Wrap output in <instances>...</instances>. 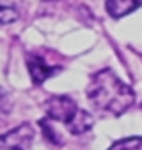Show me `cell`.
Wrapping results in <instances>:
<instances>
[{
  "label": "cell",
  "instance_id": "cell-8",
  "mask_svg": "<svg viewBox=\"0 0 142 150\" xmlns=\"http://www.w3.org/2000/svg\"><path fill=\"white\" fill-rule=\"evenodd\" d=\"M18 11L13 7V6H7V4H0V25H7V23H13L18 20Z\"/></svg>",
  "mask_w": 142,
  "mask_h": 150
},
{
  "label": "cell",
  "instance_id": "cell-7",
  "mask_svg": "<svg viewBox=\"0 0 142 150\" xmlns=\"http://www.w3.org/2000/svg\"><path fill=\"white\" fill-rule=\"evenodd\" d=\"M108 150H142V136H131L115 141Z\"/></svg>",
  "mask_w": 142,
  "mask_h": 150
},
{
  "label": "cell",
  "instance_id": "cell-9",
  "mask_svg": "<svg viewBox=\"0 0 142 150\" xmlns=\"http://www.w3.org/2000/svg\"><path fill=\"white\" fill-rule=\"evenodd\" d=\"M9 111H11V97L0 87V117H6Z\"/></svg>",
  "mask_w": 142,
  "mask_h": 150
},
{
  "label": "cell",
  "instance_id": "cell-5",
  "mask_svg": "<svg viewBox=\"0 0 142 150\" xmlns=\"http://www.w3.org/2000/svg\"><path fill=\"white\" fill-rule=\"evenodd\" d=\"M105 6H107V13L114 20H119L133 13L138 6H142V0H107Z\"/></svg>",
  "mask_w": 142,
  "mask_h": 150
},
{
  "label": "cell",
  "instance_id": "cell-1",
  "mask_svg": "<svg viewBox=\"0 0 142 150\" xmlns=\"http://www.w3.org/2000/svg\"><path fill=\"white\" fill-rule=\"evenodd\" d=\"M87 97L96 110L114 117H121L135 103L131 87L121 81L112 69H101L93 74L87 87Z\"/></svg>",
  "mask_w": 142,
  "mask_h": 150
},
{
  "label": "cell",
  "instance_id": "cell-4",
  "mask_svg": "<svg viewBox=\"0 0 142 150\" xmlns=\"http://www.w3.org/2000/svg\"><path fill=\"white\" fill-rule=\"evenodd\" d=\"M27 67H29V72L32 76V81L36 85H41L50 76H53L55 72L60 71V67H57V65H48L44 62V58L39 57V55H30L27 58Z\"/></svg>",
  "mask_w": 142,
  "mask_h": 150
},
{
  "label": "cell",
  "instance_id": "cell-2",
  "mask_svg": "<svg viewBox=\"0 0 142 150\" xmlns=\"http://www.w3.org/2000/svg\"><path fill=\"white\" fill-rule=\"evenodd\" d=\"M78 106L75 104L73 99H69L67 96H53L44 103V113L57 122H64L67 124L78 113Z\"/></svg>",
  "mask_w": 142,
  "mask_h": 150
},
{
  "label": "cell",
  "instance_id": "cell-6",
  "mask_svg": "<svg viewBox=\"0 0 142 150\" xmlns=\"http://www.w3.org/2000/svg\"><path fill=\"white\" fill-rule=\"evenodd\" d=\"M93 125H94V118H93V115L87 113L85 110H78V113L66 124L67 131L73 132V134H84V132L91 131Z\"/></svg>",
  "mask_w": 142,
  "mask_h": 150
},
{
  "label": "cell",
  "instance_id": "cell-3",
  "mask_svg": "<svg viewBox=\"0 0 142 150\" xmlns=\"http://www.w3.org/2000/svg\"><path fill=\"white\" fill-rule=\"evenodd\" d=\"M34 139V131L29 124H22L0 136L2 150H27Z\"/></svg>",
  "mask_w": 142,
  "mask_h": 150
},
{
  "label": "cell",
  "instance_id": "cell-10",
  "mask_svg": "<svg viewBox=\"0 0 142 150\" xmlns=\"http://www.w3.org/2000/svg\"><path fill=\"white\" fill-rule=\"evenodd\" d=\"M39 125L43 127V131H44V136L52 141V143H60V138L57 136V132L50 127V124H48V120L46 118H43V120H39Z\"/></svg>",
  "mask_w": 142,
  "mask_h": 150
}]
</instances>
